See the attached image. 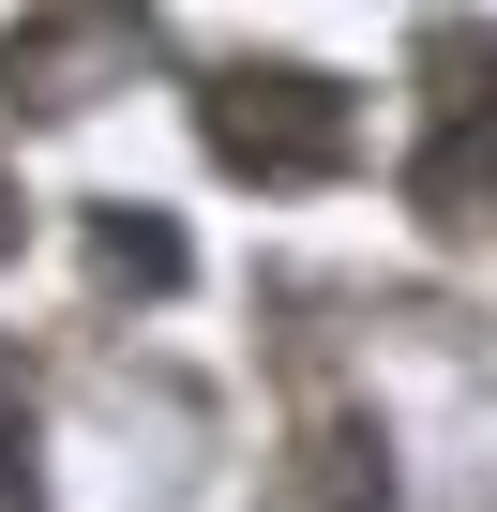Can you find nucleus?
<instances>
[{
  "label": "nucleus",
  "instance_id": "nucleus-1",
  "mask_svg": "<svg viewBox=\"0 0 497 512\" xmlns=\"http://www.w3.org/2000/svg\"><path fill=\"white\" fill-rule=\"evenodd\" d=\"M196 136H211L226 181H257V196H317V181L362 166V106H347L317 61H226V76L196 91Z\"/></svg>",
  "mask_w": 497,
  "mask_h": 512
},
{
  "label": "nucleus",
  "instance_id": "nucleus-2",
  "mask_svg": "<svg viewBox=\"0 0 497 512\" xmlns=\"http://www.w3.org/2000/svg\"><path fill=\"white\" fill-rule=\"evenodd\" d=\"M407 211H422L437 241H482V226H497V16H437V31H422Z\"/></svg>",
  "mask_w": 497,
  "mask_h": 512
},
{
  "label": "nucleus",
  "instance_id": "nucleus-3",
  "mask_svg": "<svg viewBox=\"0 0 497 512\" xmlns=\"http://www.w3.org/2000/svg\"><path fill=\"white\" fill-rule=\"evenodd\" d=\"M136 61H151V16H136V0H31V16L0 31V106L61 121V106H106Z\"/></svg>",
  "mask_w": 497,
  "mask_h": 512
},
{
  "label": "nucleus",
  "instance_id": "nucleus-4",
  "mask_svg": "<svg viewBox=\"0 0 497 512\" xmlns=\"http://www.w3.org/2000/svg\"><path fill=\"white\" fill-rule=\"evenodd\" d=\"M91 272L136 287V302H181V287H196V241H181L151 196H106V211H91Z\"/></svg>",
  "mask_w": 497,
  "mask_h": 512
},
{
  "label": "nucleus",
  "instance_id": "nucleus-5",
  "mask_svg": "<svg viewBox=\"0 0 497 512\" xmlns=\"http://www.w3.org/2000/svg\"><path fill=\"white\" fill-rule=\"evenodd\" d=\"M46 497V467H31V377H16V347H0V512H31Z\"/></svg>",
  "mask_w": 497,
  "mask_h": 512
},
{
  "label": "nucleus",
  "instance_id": "nucleus-6",
  "mask_svg": "<svg viewBox=\"0 0 497 512\" xmlns=\"http://www.w3.org/2000/svg\"><path fill=\"white\" fill-rule=\"evenodd\" d=\"M16 226H31V211H16V181H0V256H16Z\"/></svg>",
  "mask_w": 497,
  "mask_h": 512
}]
</instances>
